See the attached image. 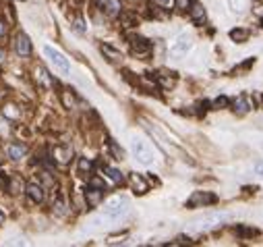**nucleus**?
Instances as JSON below:
<instances>
[{
    "label": "nucleus",
    "instance_id": "nucleus-11",
    "mask_svg": "<svg viewBox=\"0 0 263 247\" xmlns=\"http://www.w3.org/2000/svg\"><path fill=\"white\" fill-rule=\"evenodd\" d=\"M228 216L226 214H209V216H205V218H201V220H197V228H212V226H218L222 222V220H226Z\"/></svg>",
    "mask_w": 263,
    "mask_h": 247
},
{
    "label": "nucleus",
    "instance_id": "nucleus-10",
    "mask_svg": "<svg viewBox=\"0 0 263 247\" xmlns=\"http://www.w3.org/2000/svg\"><path fill=\"white\" fill-rule=\"evenodd\" d=\"M25 154H27V146L21 144V141H17V144H8V148H6V156L11 158V160H21Z\"/></svg>",
    "mask_w": 263,
    "mask_h": 247
},
{
    "label": "nucleus",
    "instance_id": "nucleus-8",
    "mask_svg": "<svg viewBox=\"0 0 263 247\" xmlns=\"http://www.w3.org/2000/svg\"><path fill=\"white\" fill-rule=\"evenodd\" d=\"M25 193H27V198L33 201V204H42L44 198H46V193H44V187L38 183H29L27 189H25Z\"/></svg>",
    "mask_w": 263,
    "mask_h": 247
},
{
    "label": "nucleus",
    "instance_id": "nucleus-24",
    "mask_svg": "<svg viewBox=\"0 0 263 247\" xmlns=\"http://www.w3.org/2000/svg\"><path fill=\"white\" fill-rule=\"evenodd\" d=\"M236 233H239L241 237H255L257 235L255 228H244V226H239V228H236Z\"/></svg>",
    "mask_w": 263,
    "mask_h": 247
},
{
    "label": "nucleus",
    "instance_id": "nucleus-19",
    "mask_svg": "<svg viewBox=\"0 0 263 247\" xmlns=\"http://www.w3.org/2000/svg\"><path fill=\"white\" fill-rule=\"evenodd\" d=\"M106 13L110 17L120 15V0H106Z\"/></svg>",
    "mask_w": 263,
    "mask_h": 247
},
{
    "label": "nucleus",
    "instance_id": "nucleus-22",
    "mask_svg": "<svg viewBox=\"0 0 263 247\" xmlns=\"http://www.w3.org/2000/svg\"><path fill=\"white\" fill-rule=\"evenodd\" d=\"M174 6H176L178 11H191L193 0H174Z\"/></svg>",
    "mask_w": 263,
    "mask_h": 247
},
{
    "label": "nucleus",
    "instance_id": "nucleus-13",
    "mask_svg": "<svg viewBox=\"0 0 263 247\" xmlns=\"http://www.w3.org/2000/svg\"><path fill=\"white\" fill-rule=\"evenodd\" d=\"M131 48H133L135 54H147V52L152 50V42H147L145 38H133Z\"/></svg>",
    "mask_w": 263,
    "mask_h": 247
},
{
    "label": "nucleus",
    "instance_id": "nucleus-33",
    "mask_svg": "<svg viewBox=\"0 0 263 247\" xmlns=\"http://www.w3.org/2000/svg\"><path fill=\"white\" fill-rule=\"evenodd\" d=\"M4 58V50H0V60H2Z\"/></svg>",
    "mask_w": 263,
    "mask_h": 247
},
{
    "label": "nucleus",
    "instance_id": "nucleus-6",
    "mask_svg": "<svg viewBox=\"0 0 263 247\" xmlns=\"http://www.w3.org/2000/svg\"><path fill=\"white\" fill-rule=\"evenodd\" d=\"M15 50H17V54H19V56H29L31 54V40H29V35H25V33L17 35Z\"/></svg>",
    "mask_w": 263,
    "mask_h": 247
},
{
    "label": "nucleus",
    "instance_id": "nucleus-17",
    "mask_svg": "<svg viewBox=\"0 0 263 247\" xmlns=\"http://www.w3.org/2000/svg\"><path fill=\"white\" fill-rule=\"evenodd\" d=\"M230 40L236 42V44L247 42V40H249V31H247V29H242V27H236V29L230 31Z\"/></svg>",
    "mask_w": 263,
    "mask_h": 247
},
{
    "label": "nucleus",
    "instance_id": "nucleus-28",
    "mask_svg": "<svg viewBox=\"0 0 263 247\" xmlns=\"http://www.w3.org/2000/svg\"><path fill=\"white\" fill-rule=\"evenodd\" d=\"M255 174H257V176H261V179H263V160L255 164Z\"/></svg>",
    "mask_w": 263,
    "mask_h": 247
},
{
    "label": "nucleus",
    "instance_id": "nucleus-14",
    "mask_svg": "<svg viewBox=\"0 0 263 247\" xmlns=\"http://www.w3.org/2000/svg\"><path fill=\"white\" fill-rule=\"evenodd\" d=\"M191 19H193V23H195V25H205V21H207L205 8L201 6V4L191 6Z\"/></svg>",
    "mask_w": 263,
    "mask_h": 247
},
{
    "label": "nucleus",
    "instance_id": "nucleus-16",
    "mask_svg": "<svg viewBox=\"0 0 263 247\" xmlns=\"http://www.w3.org/2000/svg\"><path fill=\"white\" fill-rule=\"evenodd\" d=\"M228 6H230L232 13H244L249 8V0H228Z\"/></svg>",
    "mask_w": 263,
    "mask_h": 247
},
{
    "label": "nucleus",
    "instance_id": "nucleus-30",
    "mask_svg": "<svg viewBox=\"0 0 263 247\" xmlns=\"http://www.w3.org/2000/svg\"><path fill=\"white\" fill-rule=\"evenodd\" d=\"M75 29H77L79 33H83V31H85V27H83V21H81V19H77V23H75Z\"/></svg>",
    "mask_w": 263,
    "mask_h": 247
},
{
    "label": "nucleus",
    "instance_id": "nucleus-15",
    "mask_svg": "<svg viewBox=\"0 0 263 247\" xmlns=\"http://www.w3.org/2000/svg\"><path fill=\"white\" fill-rule=\"evenodd\" d=\"M232 108H234L236 114H247L251 110V104H249V100L244 98V96H239V98L232 102Z\"/></svg>",
    "mask_w": 263,
    "mask_h": 247
},
{
    "label": "nucleus",
    "instance_id": "nucleus-18",
    "mask_svg": "<svg viewBox=\"0 0 263 247\" xmlns=\"http://www.w3.org/2000/svg\"><path fill=\"white\" fill-rule=\"evenodd\" d=\"M104 171L108 173V176L114 183H125V174H122L118 169H112V166H104Z\"/></svg>",
    "mask_w": 263,
    "mask_h": 247
},
{
    "label": "nucleus",
    "instance_id": "nucleus-31",
    "mask_svg": "<svg viewBox=\"0 0 263 247\" xmlns=\"http://www.w3.org/2000/svg\"><path fill=\"white\" fill-rule=\"evenodd\" d=\"M4 31H6V25H4V21H2V19H0V38L4 35Z\"/></svg>",
    "mask_w": 263,
    "mask_h": 247
},
{
    "label": "nucleus",
    "instance_id": "nucleus-26",
    "mask_svg": "<svg viewBox=\"0 0 263 247\" xmlns=\"http://www.w3.org/2000/svg\"><path fill=\"white\" fill-rule=\"evenodd\" d=\"M230 104V100L226 98V96H220V98H216L214 100V108H224V106Z\"/></svg>",
    "mask_w": 263,
    "mask_h": 247
},
{
    "label": "nucleus",
    "instance_id": "nucleus-34",
    "mask_svg": "<svg viewBox=\"0 0 263 247\" xmlns=\"http://www.w3.org/2000/svg\"><path fill=\"white\" fill-rule=\"evenodd\" d=\"M261 25H263V21H261Z\"/></svg>",
    "mask_w": 263,
    "mask_h": 247
},
{
    "label": "nucleus",
    "instance_id": "nucleus-4",
    "mask_svg": "<svg viewBox=\"0 0 263 247\" xmlns=\"http://www.w3.org/2000/svg\"><path fill=\"white\" fill-rule=\"evenodd\" d=\"M191 46H193L191 35L182 33V35H178V38L172 42V46H170V56H172V58H182V56H185L187 52L191 50Z\"/></svg>",
    "mask_w": 263,
    "mask_h": 247
},
{
    "label": "nucleus",
    "instance_id": "nucleus-25",
    "mask_svg": "<svg viewBox=\"0 0 263 247\" xmlns=\"http://www.w3.org/2000/svg\"><path fill=\"white\" fill-rule=\"evenodd\" d=\"M63 102H65V106H66V108H73V106H75V96L71 94V96H68V92H63Z\"/></svg>",
    "mask_w": 263,
    "mask_h": 247
},
{
    "label": "nucleus",
    "instance_id": "nucleus-29",
    "mask_svg": "<svg viewBox=\"0 0 263 247\" xmlns=\"http://www.w3.org/2000/svg\"><path fill=\"white\" fill-rule=\"evenodd\" d=\"M153 2H155V4H160V6H170L174 0H153Z\"/></svg>",
    "mask_w": 263,
    "mask_h": 247
},
{
    "label": "nucleus",
    "instance_id": "nucleus-27",
    "mask_svg": "<svg viewBox=\"0 0 263 247\" xmlns=\"http://www.w3.org/2000/svg\"><path fill=\"white\" fill-rule=\"evenodd\" d=\"M89 185H93V187H100V189H106V185H104V181H100V179H95V176H93V179L89 181Z\"/></svg>",
    "mask_w": 263,
    "mask_h": 247
},
{
    "label": "nucleus",
    "instance_id": "nucleus-21",
    "mask_svg": "<svg viewBox=\"0 0 263 247\" xmlns=\"http://www.w3.org/2000/svg\"><path fill=\"white\" fill-rule=\"evenodd\" d=\"M79 171L81 173H91L93 171V162L87 158H79Z\"/></svg>",
    "mask_w": 263,
    "mask_h": 247
},
{
    "label": "nucleus",
    "instance_id": "nucleus-12",
    "mask_svg": "<svg viewBox=\"0 0 263 247\" xmlns=\"http://www.w3.org/2000/svg\"><path fill=\"white\" fill-rule=\"evenodd\" d=\"M129 181H131V185H133L135 193H139V196H143V193H147V191H150V185H147V181L143 179L141 174H137V173H131Z\"/></svg>",
    "mask_w": 263,
    "mask_h": 247
},
{
    "label": "nucleus",
    "instance_id": "nucleus-9",
    "mask_svg": "<svg viewBox=\"0 0 263 247\" xmlns=\"http://www.w3.org/2000/svg\"><path fill=\"white\" fill-rule=\"evenodd\" d=\"M52 156H54L56 162L66 164L73 158V149H71V146H56L54 149H52Z\"/></svg>",
    "mask_w": 263,
    "mask_h": 247
},
{
    "label": "nucleus",
    "instance_id": "nucleus-5",
    "mask_svg": "<svg viewBox=\"0 0 263 247\" xmlns=\"http://www.w3.org/2000/svg\"><path fill=\"white\" fill-rule=\"evenodd\" d=\"M218 198L214 193H207V191H195L187 201V208H199V206H209V204H216Z\"/></svg>",
    "mask_w": 263,
    "mask_h": 247
},
{
    "label": "nucleus",
    "instance_id": "nucleus-1",
    "mask_svg": "<svg viewBox=\"0 0 263 247\" xmlns=\"http://www.w3.org/2000/svg\"><path fill=\"white\" fill-rule=\"evenodd\" d=\"M131 152L141 164H152L153 162V148L150 146V141H145L143 137H133L131 141Z\"/></svg>",
    "mask_w": 263,
    "mask_h": 247
},
{
    "label": "nucleus",
    "instance_id": "nucleus-32",
    "mask_svg": "<svg viewBox=\"0 0 263 247\" xmlns=\"http://www.w3.org/2000/svg\"><path fill=\"white\" fill-rule=\"evenodd\" d=\"M4 222V214H2V212H0V224H2Z\"/></svg>",
    "mask_w": 263,
    "mask_h": 247
},
{
    "label": "nucleus",
    "instance_id": "nucleus-3",
    "mask_svg": "<svg viewBox=\"0 0 263 247\" xmlns=\"http://www.w3.org/2000/svg\"><path fill=\"white\" fill-rule=\"evenodd\" d=\"M44 54H46V58H48L50 63L60 71V73H68V71H71V65H68V58L63 54V52H58L56 48H52V46H44Z\"/></svg>",
    "mask_w": 263,
    "mask_h": 247
},
{
    "label": "nucleus",
    "instance_id": "nucleus-23",
    "mask_svg": "<svg viewBox=\"0 0 263 247\" xmlns=\"http://www.w3.org/2000/svg\"><path fill=\"white\" fill-rule=\"evenodd\" d=\"M52 210H54L56 214L63 216V214H65V199H63V198H58V199L54 201V204H52Z\"/></svg>",
    "mask_w": 263,
    "mask_h": 247
},
{
    "label": "nucleus",
    "instance_id": "nucleus-20",
    "mask_svg": "<svg viewBox=\"0 0 263 247\" xmlns=\"http://www.w3.org/2000/svg\"><path fill=\"white\" fill-rule=\"evenodd\" d=\"M102 52H104V54H106L110 60H120V58H122L120 52H118V50H114L112 46H108V44H102Z\"/></svg>",
    "mask_w": 263,
    "mask_h": 247
},
{
    "label": "nucleus",
    "instance_id": "nucleus-2",
    "mask_svg": "<svg viewBox=\"0 0 263 247\" xmlns=\"http://www.w3.org/2000/svg\"><path fill=\"white\" fill-rule=\"evenodd\" d=\"M129 199L127 198H112L106 206H104V216L108 220H120L129 214Z\"/></svg>",
    "mask_w": 263,
    "mask_h": 247
},
{
    "label": "nucleus",
    "instance_id": "nucleus-7",
    "mask_svg": "<svg viewBox=\"0 0 263 247\" xmlns=\"http://www.w3.org/2000/svg\"><path fill=\"white\" fill-rule=\"evenodd\" d=\"M102 199H104V189L93 187V185H89V187L85 189V201H87V204H89L91 208L100 206V204H102Z\"/></svg>",
    "mask_w": 263,
    "mask_h": 247
}]
</instances>
